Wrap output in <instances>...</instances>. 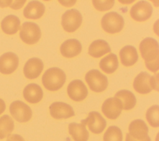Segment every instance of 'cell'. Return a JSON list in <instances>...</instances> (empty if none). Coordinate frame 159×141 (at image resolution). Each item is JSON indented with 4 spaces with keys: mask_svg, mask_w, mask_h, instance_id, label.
Returning a JSON list of instances; mask_svg holds the SVG:
<instances>
[{
    "mask_svg": "<svg viewBox=\"0 0 159 141\" xmlns=\"http://www.w3.org/2000/svg\"><path fill=\"white\" fill-rule=\"evenodd\" d=\"M142 57L148 70L155 73L159 69V46L158 42L151 37L145 38L139 45Z\"/></svg>",
    "mask_w": 159,
    "mask_h": 141,
    "instance_id": "cell-1",
    "label": "cell"
},
{
    "mask_svg": "<svg viewBox=\"0 0 159 141\" xmlns=\"http://www.w3.org/2000/svg\"><path fill=\"white\" fill-rule=\"evenodd\" d=\"M66 81V75L60 68L52 67L47 70L43 73L42 81L43 86L51 91L60 89Z\"/></svg>",
    "mask_w": 159,
    "mask_h": 141,
    "instance_id": "cell-2",
    "label": "cell"
},
{
    "mask_svg": "<svg viewBox=\"0 0 159 141\" xmlns=\"http://www.w3.org/2000/svg\"><path fill=\"white\" fill-rule=\"evenodd\" d=\"M158 74L151 76L147 72L142 71L135 78L133 87L140 94H147L152 89L158 91Z\"/></svg>",
    "mask_w": 159,
    "mask_h": 141,
    "instance_id": "cell-3",
    "label": "cell"
},
{
    "mask_svg": "<svg viewBox=\"0 0 159 141\" xmlns=\"http://www.w3.org/2000/svg\"><path fill=\"white\" fill-rule=\"evenodd\" d=\"M124 25V20L121 15L116 12L106 13L101 19V26L103 30L109 34L118 33Z\"/></svg>",
    "mask_w": 159,
    "mask_h": 141,
    "instance_id": "cell-4",
    "label": "cell"
},
{
    "mask_svg": "<svg viewBox=\"0 0 159 141\" xmlns=\"http://www.w3.org/2000/svg\"><path fill=\"white\" fill-rule=\"evenodd\" d=\"M85 80L90 89L96 93L104 91L108 86L107 76L96 69H93L86 73Z\"/></svg>",
    "mask_w": 159,
    "mask_h": 141,
    "instance_id": "cell-5",
    "label": "cell"
},
{
    "mask_svg": "<svg viewBox=\"0 0 159 141\" xmlns=\"http://www.w3.org/2000/svg\"><path fill=\"white\" fill-rule=\"evenodd\" d=\"M19 36L24 43L30 45L34 44L40 40L41 30L36 23L25 22L20 27Z\"/></svg>",
    "mask_w": 159,
    "mask_h": 141,
    "instance_id": "cell-6",
    "label": "cell"
},
{
    "mask_svg": "<svg viewBox=\"0 0 159 141\" xmlns=\"http://www.w3.org/2000/svg\"><path fill=\"white\" fill-rule=\"evenodd\" d=\"M83 20L81 14L77 9L67 10L61 16V25L67 32H73L81 25Z\"/></svg>",
    "mask_w": 159,
    "mask_h": 141,
    "instance_id": "cell-7",
    "label": "cell"
},
{
    "mask_svg": "<svg viewBox=\"0 0 159 141\" xmlns=\"http://www.w3.org/2000/svg\"><path fill=\"white\" fill-rule=\"evenodd\" d=\"M9 111L12 117L19 122L29 121L32 116L31 108L21 101H14L9 106Z\"/></svg>",
    "mask_w": 159,
    "mask_h": 141,
    "instance_id": "cell-8",
    "label": "cell"
},
{
    "mask_svg": "<svg viewBox=\"0 0 159 141\" xmlns=\"http://www.w3.org/2000/svg\"><path fill=\"white\" fill-rule=\"evenodd\" d=\"M152 12L153 8L149 2L146 1H140L131 7L130 14L135 21L143 22L151 17Z\"/></svg>",
    "mask_w": 159,
    "mask_h": 141,
    "instance_id": "cell-9",
    "label": "cell"
},
{
    "mask_svg": "<svg viewBox=\"0 0 159 141\" xmlns=\"http://www.w3.org/2000/svg\"><path fill=\"white\" fill-rule=\"evenodd\" d=\"M81 122L87 125L89 130L96 134L102 132L106 126V121L100 113L96 111L90 112L88 116L85 119L81 120Z\"/></svg>",
    "mask_w": 159,
    "mask_h": 141,
    "instance_id": "cell-10",
    "label": "cell"
},
{
    "mask_svg": "<svg viewBox=\"0 0 159 141\" xmlns=\"http://www.w3.org/2000/svg\"><path fill=\"white\" fill-rule=\"evenodd\" d=\"M101 110L104 116L109 119H116L122 110L121 101L117 98H109L103 102Z\"/></svg>",
    "mask_w": 159,
    "mask_h": 141,
    "instance_id": "cell-11",
    "label": "cell"
},
{
    "mask_svg": "<svg viewBox=\"0 0 159 141\" xmlns=\"http://www.w3.org/2000/svg\"><path fill=\"white\" fill-rule=\"evenodd\" d=\"M67 93L72 100L81 101L88 96V91L86 85L81 80H75L68 85Z\"/></svg>",
    "mask_w": 159,
    "mask_h": 141,
    "instance_id": "cell-12",
    "label": "cell"
},
{
    "mask_svg": "<svg viewBox=\"0 0 159 141\" xmlns=\"http://www.w3.org/2000/svg\"><path fill=\"white\" fill-rule=\"evenodd\" d=\"M50 113L56 119H68L75 116L73 107L63 102H54L49 107Z\"/></svg>",
    "mask_w": 159,
    "mask_h": 141,
    "instance_id": "cell-13",
    "label": "cell"
},
{
    "mask_svg": "<svg viewBox=\"0 0 159 141\" xmlns=\"http://www.w3.org/2000/svg\"><path fill=\"white\" fill-rule=\"evenodd\" d=\"M19 58L12 52H6L0 57V72L2 74H11L18 67Z\"/></svg>",
    "mask_w": 159,
    "mask_h": 141,
    "instance_id": "cell-14",
    "label": "cell"
},
{
    "mask_svg": "<svg viewBox=\"0 0 159 141\" xmlns=\"http://www.w3.org/2000/svg\"><path fill=\"white\" fill-rule=\"evenodd\" d=\"M43 69V63L39 58L34 57L27 60L24 66V74L29 79L37 78Z\"/></svg>",
    "mask_w": 159,
    "mask_h": 141,
    "instance_id": "cell-15",
    "label": "cell"
},
{
    "mask_svg": "<svg viewBox=\"0 0 159 141\" xmlns=\"http://www.w3.org/2000/svg\"><path fill=\"white\" fill-rule=\"evenodd\" d=\"M129 135L135 140H142L148 136V128L142 119H135L130 122L129 126Z\"/></svg>",
    "mask_w": 159,
    "mask_h": 141,
    "instance_id": "cell-16",
    "label": "cell"
},
{
    "mask_svg": "<svg viewBox=\"0 0 159 141\" xmlns=\"http://www.w3.org/2000/svg\"><path fill=\"white\" fill-rule=\"evenodd\" d=\"M60 53L66 58H73L78 55L82 50V45L79 40L70 39L65 40L60 46Z\"/></svg>",
    "mask_w": 159,
    "mask_h": 141,
    "instance_id": "cell-17",
    "label": "cell"
},
{
    "mask_svg": "<svg viewBox=\"0 0 159 141\" xmlns=\"http://www.w3.org/2000/svg\"><path fill=\"white\" fill-rule=\"evenodd\" d=\"M45 10V6L43 3L38 1H32L24 9L23 14L27 19H38L43 15Z\"/></svg>",
    "mask_w": 159,
    "mask_h": 141,
    "instance_id": "cell-18",
    "label": "cell"
},
{
    "mask_svg": "<svg viewBox=\"0 0 159 141\" xmlns=\"http://www.w3.org/2000/svg\"><path fill=\"white\" fill-rule=\"evenodd\" d=\"M23 96L27 102L32 104H35L40 102L42 99L43 91L39 84L30 83L24 88Z\"/></svg>",
    "mask_w": 159,
    "mask_h": 141,
    "instance_id": "cell-19",
    "label": "cell"
},
{
    "mask_svg": "<svg viewBox=\"0 0 159 141\" xmlns=\"http://www.w3.org/2000/svg\"><path fill=\"white\" fill-rule=\"evenodd\" d=\"M122 64L125 66L134 65L138 60L139 55L136 48L132 45H125L119 52Z\"/></svg>",
    "mask_w": 159,
    "mask_h": 141,
    "instance_id": "cell-20",
    "label": "cell"
},
{
    "mask_svg": "<svg viewBox=\"0 0 159 141\" xmlns=\"http://www.w3.org/2000/svg\"><path fill=\"white\" fill-rule=\"evenodd\" d=\"M69 134L72 136L75 141H88L89 132L86 128V125L81 122V124L71 122L68 125Z\"/></svg>",
    "mask_w": 159,
    "mask_h": 141,
    "instance_id": "cell-21",
    "label": "cell"
},
{
    "mask_svg": "<svg viewBox=\"0 0 159 141\" xmlns=\"http://www.w3.org/2000/svg\"><path fill=\"white\" fill-rule=\"evenodd\" d=\"M111 51V49L108 43L102 39L93 41L88 48L89 55L94 58H99Z\"/></svg>",
    "mask_w": 159,
    "mask_h": 141,
    "instance_id": "cell-22",
    "label": "cell"
},
{
    "mask_svg": "<svg viewBox=\"0 0 159 141\" xmlns=\"http://www.w3.org/2000/svg\"><path fill=\"white\" fill-rule=\"evenodd\" d=\"M20 21L19 17L12 14L6 16L1 23L2 31L9 35L16 34L20 29Z\"/></svg>",
    "mask_w": 159,
    "mask_h": 141,
    "instance_id": "cell-23",
    "label": "cell"
},
{
    "mask_svg": "<svg viewBox=\"0 0 159 141\" xmlns=\"http://www.w3.org/2000/svg\"><path fill=\"white\" fill-rule=\"evenodd\" d=\"M115 98H118L122 102V109L130 110L134 107L136 104V98L131 91L127 89H122L117 92Z\"/></svg>",
    "mask_w": 159,
    "mask_h": 141,
    "instance_id": "cell-24",
    "label": "cell"
},
{
    "mask_svg": "<svg viewBox=\"0 0 159 141\" xmlns=\"http://www.w3.org/2000/svg\"><path fill=\"white\" fill-rule=\"evenodd\" d=\"M119 63L116 54L111 53L102 58L99 62L100 68L105 73L111 74L114 73L118 68Z\"/></svg>",
    "mask_w": 159,
    "mask_h": 141,
    "instance_id": "cell-25",
    "label": "cell"
},
{
    "mask_svg": "<svg viewBox=\"0 0 159 141\" xmlns=\"http://www.w3.org/2000/svg\"><path fill=\"white\" fill-rule=\"evenodd\" d=\"M14 123L12 118L8 115H4L0 117V139L8 137L13 131Z\"/></svg>",
    "mask_w": 159,
    "mask_h": 141,
    "instance_id": "cell-26",
    "label": "cell"
},
{
    "mask_svg": "<svg viewBox=\"0 0 159 141\" xmlns=\"http://www.w3.org/2000/svg\"><path fill=\"white\" fill-rule=\"evenodd\" d=\"M104 141H122V133L119 127L109 126L103 136Z\"/></svg>",
    "mask_w": 159,
    "mask_h": 141,
    "instance_id": "cell-27",
    "label": "cell"
},
{
    "mask_svg": "<svg viewBox=\"0 0 159 141\" xmlns=\"http://www.w3.org/2000/svg\"><path fill=\"white\" fill-rule=\"evenodd\" d=\"M145 117L147 121L152 127H158L159 126L158 105H153L149 107L147 111Z\"/></svg>",
    "mask_w": 159,
    "mask_h": 141,
    "instance_id": "cell-28",
    "label": "cell"
},
{
    "mask_svg": "<svg viewBox=\"0 0 159 141\" xmlns=\"http://www.w3.org/2000/svg\"><path fill=\"white\" fill-rule=\"evenodd\" d=\"M93 4L98 11H106L111 9L114 4V1L108 0V1H93Z\"/></svg>",
    "mask_w": 159,
    "mask_h": 141,
    "instance_id": "cell-29",
    "label": "cell"
},
{
    "mask_svg": "<svg viewBox=\"0 0 159 141\" xmlns=\"http://www.w3.org/2000/svg\"><path fill=\"white\" fill-rule=\"evenodd\" d=\"M4 2L6 3H3L1 1H0V2H2V4H0L1 7H4L9 6L12 9H19L23 6L24 3L25 2V1H11V3H9V1H4Z\"/></svg>",
    "mask_w": 159,
    "mask_h": 141,
    "instance_id": "cell-30",
    "label": "cell"
},
{
    "mask_svg": "<svg viewBox=\"0 0 159 141\" xmlns=\"http://www.w3.org/2000/svg\"><path fill=\"white\" fill-rule=\"evenodd\" d=\"M6 141H25L24 138L19 134H12L7 137Z\"/></svg>",
    "mask_w": 159,
    "mask_h": 141,
    "instance_id": "cell-31",
    "label": "cell"
},
{
    "mask_svg": "<svg viewBox=\"0 0 159 141\" xmlns=\"http://www.w3.org/2000/svg\"><path fill=\"white\" fill-rule=\"evenodd\" d=\"M125 141H151V139L150 137L148 135L145 139H144L142 140H135L134 138H132L129 133H127L126 134V137H125Z\"/></svg>",
    "mask_w": 159,
    "mask_h": 141,
    "instance_id": "cell-32",
    "label": "cell"
},
{
    "mask_svg": "<svg viewBox=\"0 0 159 141\" xmlns=\"http://www.w3.org/2000/svg\"><path fill=\"white\" fill-rule=\"evenodd\" d=\"M6 109V104L5 102L0 98V115L5 111Z\"/></svg>",
    "mask_w": 159,
    "mask_h": 141,
    "instance_id": "cell-33",
    "label": "cell"
}]
</instances>
